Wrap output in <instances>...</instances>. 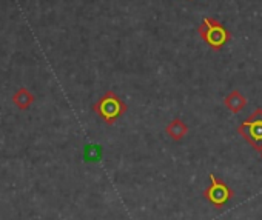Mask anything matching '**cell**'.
<instances>
[{
	"instance_id": "4",
	"label": "cell",
	"mask_w": 262,
	"mask_h": 220,
	"mask_svg": "<svg viewBox=\"0 0 262 220\" xmlns=\"http://www.w3.org/2000/svg\"><path fill=\"white\" fill-rule=\"evenodd\" d=\"M210 186L204 191V197L216 208H222L233 199V189L224 182L219 180L213 173H208Z\"/></svg>"
},
{
	"instance_id": "3",
	"label": "cell",
	"mask_w": 262,
	"mask_h": 220,
	"mask_svg": "<svg viewBox=\"0 0 262 220\" xmlns=\"http://www.w3.org/2000/svg\"><path fill=\"white\" fill-rule=\"evenodd\" d=\"M237 134L257 153H262V108H256L239 127Z\"/></svg>"
},
{
	"instance_id": "6",
	"label": "cell",
	"mask_w": 262,
	"mask_h": 220,
	"mask_svg": "<svg viewBox=\"0 0 262 220\" xmlns=\"http://www.w3.org/2000/svg\"><path fill=\"white\" fill-rule=\"evenodd\" d=\"M224 105L230 109V111H231L233 114H237V113H241L242 109L245 108L247 99L241 94V91L233 89V91L224 99Z\"/></svg>"
},
{
	"instance_id": "8",
	"label": "cell",
	"mask_w": 262,
	"mask_h": 220,
	"mask_svg": "<svg viewBox=\"0 0 262 220\" xmlns=\"http://www.w3.org/2000/svg\"><path fill=\"white\" fill-rule=\"evenodd\" d=\"M102 157V146L99 145H86L83 150L85 162H99Z\"/></svg>"
},
{
	"instance_id": "5",
	"label": "cell",
	"mask_w": 262,
	"mask_h": 220,
	"mask_svg": "<svg viewBox=\"0 0 262 220\" xmlns=\"http://www.w3.org/2000/svg\"><path fill=\"white\" fill-rule=\"evenodd\" d=\"M165 133L167 136L174 140V142H181L187 134H188V125L182 120V119H173L167 127H165Z\"/></svg>"
},
{
	"instance_id": "2",
	"label": "cell",
	"mask_w": 262,
	"mask_h": 220,
	"mask_svg": "<svg viewBox=\"0 0 262 220\" xmlns=\"http://www.w3.org/2000/svg\"><path fill=\"white\" fill-rule=\"evenodd\" d=\"M201 39L214 51H221L231 40V33L214 17H205L198 28Z\"/></svg>"
},
{
	"instance_id": "7",
	"label": "cell",
	"mask_w": 262,
	"mask_h": 220,
	"mask_svg": "<svg viewBox=\"0 0 262 220\" xmlns=\"http://www.w3.org/2000/svg\"><path fill=\"white\" fill-rule=\"evenodd\" d=\"M13 100H14V103H16L20 109H28L30 105L34 102V95H33L27 88H20V89L14 94Z\"/></svg>"
},
{
	"instance_id": "1",
	"label": "cell",
	"mask_w": 262,
	"mask_h": 220,
	"mask_svg": "<svg viewBox=\"0 0 262 220\" xmlns=\"http://www.w3.org/2000/svg\"><path fill=\"white\" fill-rule=\"evenodd\" d=\"M126 103L114 92V91H106L94 105H93V111L106 124L113 125L116 124L125 113H126Z\"/></svg>"
},
{
	"instance_id": "9",
	"label": "cell",
	"mask_w": 262,
	"mask_h": 220,
	"mask_svg": "<svg viewBox=\"0 0 262 220\" xmlns=\"http://www.w3.org/2000/svg\"><path fill=\"white\" fill-rule=\"evenodd\" d=\"M260 156H262V153H260Z\"/></svg>"
}]
</instances>
